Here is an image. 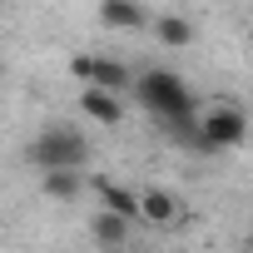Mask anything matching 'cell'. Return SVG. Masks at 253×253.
<instances>
[{"instance_id":"6da1fadb","label":"cell","mask_w":253,"mask_h":253,"mask_svg":"<svg viewBox=\"0 0 253 253\" xmlns=\"http://www.w3.org/2000/svg\"><path fill=\"white\" fill-rule=\"evenodd\" d=\"M25 159L35 169H84L89 164V139L70 124H50L35 134V144L25 149Z\"/></svg>"},{"instance_id":"7a4b0ae2","label":"cell","mask_w":253,"mask_h":253,"mask_svg":"<svg viewBox=\"0 0 253 253\" xmlns=\"http://www.w3.org/2000/svg\"><path fill=\"white\" fill-rule=\"evenodd\" d=\"M134 84H139L144 109H154L159 119H184V114H194V94H189V84H184L174 70H144Z\"/></svg>"},{"instance_id":"3957f363","label":"cell","mask_w":253,"mask_h":253,"mask_svg":"<svg viewBox=\"0 0 253 253\" xmlns=\"http://www.w3.org/2000/svg\"><path fill=\"white\" fill-rule=\"evenodd\" d=\"M199 124H204L209 149H233V144H243V139H248V119H243V109H233V104L209 109Z\"/></svg>"},{"instance_id":"277c9868","label":"cell","mask_w":253,"mask_h":253,"mask_svg":"<svg viewBox=\"0 0 253 253\" xmlns=\"http://www.w3.org/2000/svg\"><path fill=\"white\" fill-rule=\"evenodd\" d=\"M139 209H144V223H154V228H174L184 218V204L169 189H144L139 194Z\"/></svg>"},{"instance_id":"5b68a950","label":"cell","mask_w":253,"mask_h":253,"mask_svg":"<svg viewBox=\"0 0 253 253\" xmlns=\"http://www.w3.org/2000/svg\"><path fill=\"white\" fill-rule=\"evenodd\" d=\"M80 109H84L94 124H109V129L124 119V99H119L114 89H99V84H89V89L80 94Z\"/></svg>"},{"instance_id":"8992f818","label":"cell","mask_w":253,"mask_h":253,"mask_svg":"<svg viewBox=\"0 0 253 253\" xmlns=\"http://www.w3.org/2000/svg\"><path fill=\"white\" fill-rule=\"evenodd\" d=\"M89 84H99V89H114V94H124L134 84V70L124 65V60H109V55H89Z\"/></svg>"},{"instance_id":"52a82bcc","label":"cell","mask_w":253,"mask_h":253,"mask_svg":"<svg viewBox=\"0 0 253 253\" xmlns=\"http://www.w3.org/2000/svg\"><path fill=\"white\" fill-rule=\"evenodd\" d=\"M129 233H134V218H124V213H114V209H99V213L89 218V238L104 243V248L129 243Z\"/></svg>"},{"instance_id":"ba28073f","label":"cell","mask_w":253,"mask_h":253,"mask_svg":"<svg viewBox=\"0 0 253 253\" xmlns=\"http://www.w3.org/2000/svg\"><path fill=\"white\" fill-rule=\"evenodd\" d=\"M94 194H99V209H114V213H124V218H144V209H139V194H134V189L109 184V179H94Z\"/></svg>"},{"instance_id":"9c48e42d","label":"cell","mask_w":253,"mask_h":253,"mask_svg":"<svg viewBox=\"0 0 253 253\" xmlns=\"http://www.w3.org/2000/svg\"><path fill=\"white\" fill-rule=\"evenodd\" d=\"M99 20L109 30H139L144 25V5L139 0H99Z\"/></svg>"},{"instance_id":"30bf717a","label":"cell","mask_w":253,"mask_h":253,"mask_svg":"<svg viewBox=\"0 0 253 253\" xmlns=\"http://www.w3.org/2000/svg\"><path fill=\"white\" fill-rule=\"evenodd\" d=\"M40 184H45V194L50 199H80V189H84V179H80V169H40Z\"/></svg>"},{"instance_id":"8fae6325","label":"cell","mask_w":253,"mask_h":253,"mask_svg":"<svg viewBox=\"0 0 253 253\" xmlns=\"http://www.w3.org/2000/svg\"><path fill=\"white\" fill-rule=\"evenodd\" d=\"M154 35H159V45H169V50L194 45V25H189L184 15H159V20H154Z\"/></svg>"},{"instance_id":"7c38bea8","label":"cell","mask_w":253,"mask_h":253,"mask_svg":"<svg viewBox=\"0 0 253 253\" xmlns=\"http://www.w3.org/2000/svg\"><path fill=\"white\" fill-rule=\"evenodd\" d=\"M70 70H75L80 80H89V55H75V60H70Z\"/></svg>"}]
</instances>
